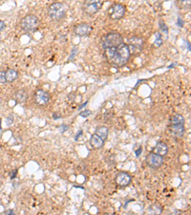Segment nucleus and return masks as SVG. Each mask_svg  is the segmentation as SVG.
I'll list each match as a JSON object with an SVG mask.
<instances>
[{
	"instance_id": "nucleus-1",
	"label": "nucleus",
	"mask_w": 191,
	"mask_h": 215,
	"mask_svg": "<svg viewBox=\"0 0 191 215\" xmlns=\"http://www.w3.org/2000/svg\"><path fill=\"white\" fill-rule=\"evenodd\" d=\"M103 54L106 61L115 67H123L128 63L131 57L126 43L121 44L120 46L117 48L104 50Z\"/></svg>"
},
{
	"instance_id": "nucleus-2",
	"label": "nucleus",
	"mask_w": 191,
	"mask_h": 215,
	"mask_svg": "<svg viewBox=\"0 0 191 215\" xmlns=\"http://www.w3.org/2000/svg\"><path fill=\"white\" fill-rule=\"evenodd\" d=\"M123 43H124V41H123L122 35L116 31L109 32V33L102 35L101 39V47L103 48V50L117 48Z\"/></svg>"
},
{
	"instance_id": "nucleus-3",
	"label": "nucleus",
	"mask_w": 191,
	"mask_h": 215,
	"mask_svg": "<svg viewBox=\"0 0 191 215\" xmlns=\"http://www.w3.org/2000/svg\"><path fill=\"white\" fill-rule=\"evenodd\" d=\"M48 16L51 20L60 22L66 17L67 10L66 7L61 2H54L48 7L47 10Z\"/></svg>"
},
{
	"instance_id": "nucleus-4",
	"label": "nucleus",
	"mask_w": 191,
	"mask_h": 215,
	"mask_svg": "<svg viewBox=\"0 0 191 215\" xmlns=\"http://www.w3.org/2000/svg\"><path fill=\"white\" fill-rule=\"evenodd\" d=\"M19 26L25 32H35L39 26V19L35 15L29 13L20 20Z\"/></svg>"
},
{
	"instance_id": "nucleus-5",
	"label": "nucleus",
	"mask_w": 191,
	"mask_h": 215,
	"mask_svg": "<svg viewBox=\"0 0 191 215\" xmlns=\"http://www.w3.org/2000/svg\"><path fill=\"white\" fill-rule=\"evenodd\" d=\"M103 4L102 0H86L82 4V12L86 15L92 16L101 11Z\"/></svg>"
},
{
	"instance_id": "nucleus-6",
	"label": "nucleus",
	"mask_w": 191,
	"mask_h": 215,
	"mask_svg": "<svg viewBox=\"0 0 191 215\" xmlns=\"http://www.w3.org/2000/svg\"><path fill=\"white\" fill-rule=\"evenodd\" d=\"M107 13L111 20H120L125 15L126 7L121 3H113L109 7Z\"/></svg>"
},
{
	"instance_id": "nucleus-7",
	"label": "nucleus",
	"mask_w": 191,
	"mask_h": 215,
	"mask_svg": "<svg viewBox=\"0 0 191 215\" xmlns=\"http://www.w3.org/2000/svg\"><path fill=\"white\" fill-rule=\"evenodd\" d=\"M143 45H144V41L142 38H140V36L133 35V36H131V38H128L127 46H128L131 56L132 54H139L140 52L143 51Z\"/></svg>"
},
{
	"instance_id": "nucleus-8",
	"label": "nucleus",
	"mask_w": 191,
	"mask_h": 215,
	"mask_svg": "<svg viewBox=\"0 0 191 215\" xmlns=\"http://www.w3.org/2000/svg\"><path fill=\"white\" fill-rule=\"evenodd\" d=\"M145 163L150 168L159 169L163 164V157L154 152H150L145 158Z\"/></svg>"
},
{
	"instance_id": "nucleus-9",
	"label": "nucleus",
	"mask_w": 191,
	"mask_h": 215,
	"mask_svg": "<svg viewBox=\"0 0 191 215\" xmlns=\"http://www.w3.org/2000/svg\"><path fill=\"white\" fill-rule=\"evenodd\" d=\"M93 28L91 26L90 23H87V22H81V23L76 24L74 29H73V33H74L76 36H79V38H84V36H87L91 34Z\"/></svg>"
},
{
	"instance_id": "nucleus-10",
	"label": "nucleus",
	"mask_w": 191,
	"mask_h": 215,
	"mask_svg": "<svg viewBox=\"0 0 191 215\" xmlns=\"http://www.w3.org/2000/svg\"><path fill=\"white\" fill-rule=\"evenodd\" d=\"M132 181V177L128 172L126 171H119L115 175V183L120 187H126L130 185Z\"/></svg>"
},
{
	"instance_id": "nucleus-11",
	"label": "nucleus",
	"mask_w": 191,
	"mask_h": 215,
	"mask_svg": "<svg viewBox=\"0 0 191 215\" xmlns=\"http://www.w3.org/2000/svg\"><path fill=\"white\" fill-rule=\"evenodd\" d=\"M50 95L48 92L42 89H37L34 93V102L40 106L47 105L50 102Z\"/></svg>"
},
{
	"instance_id": "nucleus-12",
	"label": "nucleus",
	"mask_w": 191,
	"mask_h": 215,
	"mask_svg": "<svg viewBox=\"0 0 191 215\" xmlns=\"http://www.w3.org/2000/svg\"><path fill=\"white\" fill-rule=\"evenodd\" d=\"M167 131L170 136L174 138H181L184 135L185 127L184 124H175V125H168Z\"/></svg>"
},
{
	"instance_id": "nucleus-13",
	"label": "nucleus",
	"mask_w": 191,
	"mask_h": 215,
	"mask_svg": "<svg viewBox=\"0 0 191 215\" xmlns=\"http://www.w3.org/2000/svg\"><path fill=\"white\" fill-rule=\"evenodd\" d=\"M29 98L28 92L25 89H18L13 93L12 99L16 103H24L27 102V99Z\"/></svg>"
},
{
	"instance_id": "nucleus-14",
	"label": "nucleus",
	"mask_w": 191,
	"mask_h": 215,
	"mask_svg": "<svg viewBox=\"0 0 191 215\" xmlns=\"http://www.w3.org/2000/svg\"><path fill=\"white\" fill-rule=\"evenodd\" d=\"M152 152L160 155L162 157H165L168 153V146L165 141H158L157 144L155 145V147L153 148Z\"/></svg>"
},
{
	"instance_id": "nucleus-15",
	"label": "nucleus",
	"mask_w": 191,
	"mask_h": 215,
	"mask_svg": "<svg viewBox=\"0 0 191 215\" xmlns=\"http://www.w3.org/2000/svg\"><path fill=\"white\" fill-rule=\"evenodd\" d=\"M162 205L159 202H155L152 205H149V208L147 209V214L148 215H161L162 213Z\"/></svg>"
},
{
	"instance_id": "nucleus-16",
	"label": "nucleus",
	"mask_w": 191,
	"mask_h": 215,
	"mask_svg": "<svg viewBox=\"0 0 191 215\" xmlns=\"http://www.w3.org/2000/svg\"><path fill=\"white\" fill-rule=\"evenodd\" d=\"M90 144L95 149H99L104 145V141L101 140L98 135L93 134L90 138Z\"/></svg>"
},
{
	"instance_id": "nucleus-17",
	"label": "nucleus",
	"mask_w": 191,
	"mask_h": 215,
	"mask_svg": "<svg viewBox=\"0 0 191 215\" xmlns=\"http://www.w3.org/2000/svg\"><path fill=\"white\" fill-rule=\"evenodd\" d=\"M95 134L98 135L101 140H103L104 141H105V140L107 139V137H108V134H109V129H108V127L104 126V125L98 126L97 129H95Z\"/></svg>"
},
{
	"instance_id": "nucleus-18",
	"label": "nucleus",
	"mask_w": 191,
	"mask_h": 215,
	"mask_svg": "<svg viewBox=\"0 0 191 215\" xmlns=\"http://www.w3.org/2000/svg\"><path fill=\"white\" fill-rule=\"evenodd\" d=\"M184 124V118L181 114H174L169 119V125Z\"/></svg>"
},
{
	"instance_id": "nucleus-19",
	"label": "nucleus",
	"mask_w": 191,
	"mask_h": 215,
	"mask_svg": "<svg viewBox=\"0 0 191 215\" xmlns=\"http://www.w3.org/2000/svg\"><path fill=\"white\" fill-rule=\"evenodd\" d=\"M5 74H6L7 82H13L15 80H16L18 77V72L15 69H11V68L5 71Z\"/></svg>"
},
{
	"instance_id": "nucleus-20",
	"label": "nucleus",
	"mask_w": 191,
	"mask_h": 215,
	"mask_svg": "<svg viewBox=\"0 0 191 215\" xmlns=\"http://www.w3.org/2000/svg\"><path fill=\"white\" fill-rule=\"evenodd\" d=\"M157 35V38L155 39V41H154V43H153V46H155L156 48H159V47H161L162 45V36H161V34L160 33H157L156 34Z\"/></svg>"
},
{
	"instance_id": "nucleus-21",
	"label": "nucleus",
	"mask_w": 191,
	"mask_h": 215,
	"mask_svg": "<svg viewBox=\"0 0 191 215\" xmlns=\"http://www.w3.org/2000/svg\"><path fill=\"white\" fill-rule=\"evenodd\" d=\"M5 83H7L6 74H5V71L1 70L0 71V84H5Z\"/></svg>"
},
{
	"instance_id": "nucleus-22",
	"label": "nucleus",
	"mask_w": 191,
	"mask_h": 215,
	"mask_svg": "<svg viewBox=\"0 0 191 215\" xmlns=\"http://www.w3.org/2000/svg\"><path fill=\"white\" fill-rule=\"evenodd\" d=\"M91 114H92V112H91L90 110H88V109H85L84 111H81L79 113V116L82 117V118H87V117H89L91 115Z\"/></svg>"
},
{
	"instance_id": "nucleus-23",
	"label": "nucleus",
	"mask_w": 191,
	"mask_h": 215,
	"mask_svg": "<svg viewBox=\"0 0 191 215\" xmlns=\"http://www.w3.org/2000/svg\"><path fill=\"white\" fill-rule=\"evenodd\" d=\"M160 29L163 32V33H165V34H167V27H166V25H165V22H163V20H160Z\"/></svg>"
},
{
	"instance_id": "nucleus-24",
	"label": "nucleus",
	"mask_w": 191,
	"mask_h": 215,
	"mask_svg": "<svg viewBox=\"0 0 191 215\" xmlns=\"http://www.w3.org/2000/svg\"><path fill=\"white\" fill-rule=\"evenodd\" d=\"M76 52H78V47H74V48H73L72 52H71V54H70V57H69V58H68V61H71L72 59L75 57Z\"/></svg>"
},
{
	"instance_id": "nucleus-25",
	"label": "nucleus",
	"mask_w": 191,
	"mask_h": 215,
	"mask_svg": "<svg viewBox=\"0 0 191 215\" xmlns=\"http://www.w3.org/2000/svg\"><path fill=\"white\" fill-rule=\"evenodd\" d=\"M17 172H18V169L17 168H15L13 170H12L10 172V178H11V180H13L17 176Z\"/></svg>"
},
{
	"instance_id": "nucleus-26",
	"label": "nucleus",
	"mask_w": 191,
	"mask_h": 215,
	"mask_svg": "<svg viewBox=\"0 0 191 215\" xmlns=\"http://www.w3.org/2000/svg\"><path fill=\"white\" fill-rule=\"evenodd\" d=\"M142 152H143V147H142V146H140L138 149H135V154H136V156H137V157H139L140 155L142 154Z\"/></svg>"
},
{
	"instance_id": "nucleus-27",
	"label": "nucleus",
	"mask_w": 191,
	"mask_h": 215,
	"mask_svg": "<svg viewBox=\"0 0 191 215\" xmlns=\"http://www.w3.org/2000/svg\"><path fill=\"white\" fill-rule=\"evenodd\" d=\"M4 214L5 215H15V211H13L12 209H7V210H5V211H4Z\"/></svg>"
},
{
	"instance_id": "nucleus-28",
	"label": "nucleus",
	"mask_w": 191,
	"mask_h": 215,
	"mask_svg": "<svg viewBox=\"0 0 191 215\" xmlns=\"http://www.w3.org/2000/svg\"><path fill=\"white\" fill-rule=\"evenodd\" d=\"M5 27H6V24H5V22H4L3 20L0 19V32L3 31L4 29H5Z\"/></svg>"
},
{
	"instance_id": "nucleus-29",
	"label": "nucleus",
	"mask_w": 191,
	"mask_h": 215,
	"mask_svg": "<svg viewBox=\"0 0 191 215\" xmlns=\"http://www.w3.org/2000/svg\"><path fill=\"white\" fill-rule=\"evenodd\" d=\"M177 23H178V26H181V27H183V23H184V22H183V20H181V17H178V22H177Z\"/></svg>"
},
{
	"instance_id": "nucleus-30",
	"label": "nucleus",
	"mask_w": 191,
	"mask_h": 215,
	"mask_svg": "<svg viewBox=\"0 0 191 215\" xmlns=\"http://www.w3.org/2000/svg\"><path fill=\"white\" fill-rule=\"evenodd\" d=\"M81 135H82V130H79V133L76 135V138H75V140H78V139H79V136H81Z\"/></svg>"
},
{
	"instance_id": "nucleus-31",
	"label": "nucleus",
	"mask_w": 191,
	"mask_h": 215,
	"mask_svg": "<svg viewBox=\"0 0 191 215\" xmlns=\"http://www.w3.org/2000/svg\"><path fill=\"white\" fill-rule=\"evenodd\" d=\"M87 103H88V102H84L83 104H81V105H80V106L79 107V109H80V108H82V107H84V106H85V105H86V104H87Z\"/></svg>"
},
{
	"instance_id": "nucleus-32",
	"label": "nucleus",
	"mask_w": 191,
	"mask_h": 215,
	"mask_svg": "<svg viewBox=\"0 0 191 215\" xmlns=\"http://www.w3.org/2000/svg\"><path fill=\"white\" fill-rule=\"evenodd\" d=\"M104 215H114V214H111V213H105Z\"/></svg>"
}]
</instances>
